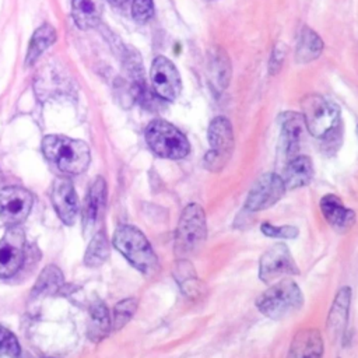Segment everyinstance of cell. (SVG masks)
Here are the masks:
<instances>
[{"label":"cell","mask_w":358,"mask_h":358,"mask_svg":"<svg viewBox=\"0 0 358 358\" xmlns=\"http://www.w3.org/2000/svg\"><path fill=\"white\" fill-rule=\"evenodd\" d=\"M302 116L306 130L326 144H334L340 140V110L329 99L317 94L306 95L302 102Z\"/></svg>","instance_id":"cell-1"},{"label":"cell","mask_w":358,"mask_h":358,"mask_svg":"<svg viewBox=\"0 0 358 358\" xmlns=\"http://www.w3.org/2000/svg\"><path fill=\"white\" fill-rule=\"evenodd\" d=\"M45 157L66 175L83 173L91 161L90 147L81 141L66 136L50 134L42 140Z\"/></svg>","instance_id":"cell-2"},{"label":"cell","mask_w":358,"mask_h":358,"mask_svg":"<svg viewBox=\"0 0 358 358\" xmlns=\"http://www.w3.org/2000/svg\"><path fill=\"white\" fill-rule=\"evenodd\" d=\"M256 306L266 317L281 320L303 306V294L294 280L281 278L257 296Z\"/></svg>","instance_id":"cell-3"},{"label":"cell","mask_w":358,"mask_h":358,"mask_svg":"<svg viewBox=\"0 0 358 358\" xmlns=\"http://www.w3.org/2000/svg\"><path fill=\"white\" fill-rule=\"evenodd\" d=\"M113 246L129 260V263L145 275L158 268V259L145 235L133 225H120L113 235Z\"/></svg>","instance_id":"cell-4"},{"label":"cell","mask_w":358,"mask_h":358,"mask_svg":"<svg viewBox=\"0 0 358 358\" xmlns=\"http://www.w3.org/2000/svg\"><path fill=\"white\" fill-rule=\"evenodd\" d=\"M207 238V218L203 207L197 203L187 204L179 217L175 232V252L186 257L197 252Z\"/></svg>","instance_id":"cell-5"},{"label":"cell","mask_w":358,"mask_h":358,"mask_svg":"<svg viewBox=\"0 0 358 358\" xmlns=\"http://www.w3.org/2000/svg\"><path fill=\"white\" fill-rule=\"evenodd\" d=\"M145 141L151 151L161 158L182 159L190 152L186 136L172 123L162 119L148 123L145 127Z\"/></svg>","instance_id":"cell-6"},{"label":"cell","mask_w":358,"mask_h":358,"mask_svg":"<svg viewBox=\"0 0 358 358\" xmlns=\"http://www.w3.org/2000/svg\"><path fill=\"white\" fill-rule=\"evenodd\" d=\"M210 151L203 158L204 168L211 172H218L227 164L234 150V131L231 122L225 116L214 117L207 130Z\"/></svg>","instance_id":"cell-7"},{"label":"cell","mask_w":358,"mask_h":358,"mask_svg":"<svg viewBox=\"0 0 358 358\" xmlns=\"http://www.w3.org/2000/svg\"><path fill=\"white\" fill-rule=\"evenodd\" d=\"M299 268L284 243H275L270 246L260 257L259 262V278L264 284H270L278 278L287 275H298Z\"/></svg>","instance_id":"cell-8"},{"label":"cell","mask_w":358,"mask_h":358,"mask_svg":"<svg viewBox=\"0 0 358 358\" xmlns=\"http://www.w3.org/2000/svg\"><path fill=\"white\" fill-rule=\"evenodd\" d=\"M285 192L287 189L280 175L273 172L263 173L252 185L245 201V210L250 213L266 210L274 206Z\"/></svg>","instance_id":"cell-9"},{"label":"cell","mask_w":358,"mask_h":358,"mask_svg":"<svg viewBox=\"0 0 358 358\" xmlns=\"http://www.w3.org/2000/svg\"><path fill=\"white\" fill-rule=\"evenodd\" d=\"M151 85L158 98L175 101L182 90V81L175 64L165 56H157L151 64Z\"/></svg>","instance_id":"cell-10"},{"label":"cell","mask_w":358,"mask_h":358,"mask_svg":"<svg viewBox=\"0 0 358 358\" xmlns=\"http://www.w3.org/2000/svg\"><path fill=\"white\" fill-rule=\"evenodd\" d=\"M32 194L20 186H8L0 190V218L13 227L21 224L32 208Z\"/></svg>","instance_id":"cell-11"},{"label":"cell","mask_w":358,"mask_h":358,"mask_svg":"<svg viewBox=\"0 0 358 358\" xmlns=\"http://www.w3.org/2000/svg\"><path fill=\"white\" fill-rule=\"evenodd\" d=\"M24 262V232L10 227L0 239V277L15 274Z\"/></svg>","instance_id":"cell-12"},{"label":"cell","mask_w":358,"mask_h":358,"mask_svg":"<svg viewBox=\"0 0 358 358\" xmlns=\"http://www.w3.org/2000/svg\"><path fill=\"white\" fill-rule=\"evenodd\" d=\"M306 126L302 113L285 112L281 115V136L280 144L284 155L291 159L299 155V150L303 141Z\"/></svg>","instance_id":"cell-13"},{"label":"cell","mask_w":358,"mask_h":358,"mask_svg":"<svg viewBox=\"0 0 358 358\" xmlns=\"http://www.w3.org/2000/svg\"><path fill=\"white\" fill-rule=\"evenodd\" d=\"M50 197L60 220L64 224L71 225L78 213V200L71 180L67 178H57L53 182Z\"/></svg>","instance_id":"cell-14"},{"label":"cell","mask_w":358,"mask_h":358,"mask_svg":"<svg viewBox=\"0 0 358 358\" xmlns=\"http://www.w3.org/2000/svg\"><path fill=\"white\" fill-rule=\"evenodd\" d=\"M324 343L317 329H301L291 340L287 358H323Z\"/></svg>","instance_id":"cell-15"},{"label":"cell","mask_w":358,"mask_h":358,"mask_svg":"<svg viewBox=\"0 0 358 358\" xmlns=\"http://www.w3.org/2000/svg\"><path fill=\"white\" fill-rule=\"evenodd\" d=\"M320 211L324 220L338 232L350 229L355 222V213L347 208L336 194H324L320 199Z\"/></svg>","instance_id":"cell-16"},{"label":"cell","mask_w":358,"mask_h":358,"mask_svg":"<svg viewBox=\"0 0 358 358\" xmlns=\"http://www.w3.org/2000/svg\"><path fill=\"white\" fill-rule=\"evenodd\" d=\"M350 303H351V288L343 287L337 291L333 305L327 315V331L331 333L334 338L343 336L345 331V326L348 322V312H350Z\"/></svg>","instance_id":"cell-17"},{"label":"cell","mask_w":358,"mask_h":358,"mask_svg":"<svg viewBox=\"0 0 358 358\" xmlns=\"http://www.w3.org/2000/svg\"><path fill=\"white\" fill-rule=\"evenodd\" d=\"M281 178L287 190H294L309 185L313 178L312 159L308 155L301 154L288 159Z\"/></svg>","instance_id":"cell-18"},{"label":"cell","mask_w":358,"mask_h":358,"mask_svg":"<svg viewBox=\"0 0 358 358\" xmlns=\"http://www.w3.org/2000/svg\"><path fill=\"white\" fill-rule=\"evenodd\" d=\"M106 201V183L102 178H96L92 183L83 210V221L84 228L90 229L96 222L99 213L103 210Z\"/></svg>","instance_id":"cell-19"},{"label":"cell","mask_w":358,"mask_h":358,"mask_svg":"<svg viewBox=\"0 0 358 358\" xmlns=\"http://www.w3.org/2000/svg\"><path fill=\"white\" fill-rule=\"evenodd\" d=\"M71 14L78 28H94L101 20L102 0H73Z\"/></svg>","instance_id":"cell-20"},{"label":"cell","mask_w":358,"mask_h":358,"mask_svg":"<svg viewBox=\"0 0 358 358\" xmlns=\"http://www.w3.org/2000/svg\"><path fill=\"white\" fill-rule=\"evenodd\" d=\"M322 50L323 41L320 39V36L309 27H303L296 43L295 60L298 63H309L317 59L322 55Z\"/></svg>","instance_id":"cell-21"},{"label":"cell","mask_w":358,"mask_h":358,"mask_svg":"<svg viewBox=\"0 0 358 358\" xmlns=\"http://www.w3.org/2000/svg\"><path fill=\"white\" fill-rule=\"evenodd\" d=\"M112 329V320L109 317L108 308L102 301H95L90 309V326H88V337L98 343L108 336Z\"/></svg>","instance_id":"cell-22"},{"label":"cell","mask_w":358,"mask_h":358,"mask_svg":"<svg viewBox=\"0 0 358 358\" xmlns=\"http://www.w3.org/2000/svg\"><path fill=\"white\" fill-rule=\"evenodd\" d=\"M55 39H56L55 28L49 24L41 25L31 38L28 53H27V66L32 64L41 56V53L55 42Z\"/></svg>","instance_id":"cell-23"},{"label":"cell","mask_w":358,"mask_h":358,"mask_svg":"<svg viewBox=\"0 0 358 358\" xmlns=\"http://www.w3.org/2000/svg\"><path fill=\"white\" fill-rule=\"evenodd\" d=\"M62 285H63L62 271L56 266H48L41 271L39 278L36 280V284L32 289V294L36 296L53 295L55 292H57V289Z\"/></svg>","instance_id":"cell-24"},{"label":"cell","mask_w":358,"mask_h":358,"mask_svg":"<svg viewBox=\"0 0 358 358\" xmlns=\"http://www.w3.org/2000/svg\"><path fill=\"white\" fill-rule=\"evenodd\" d=\"M108 255H109L108 238L103 231H99L92 236V239L87 248L84 262L87 266L96 267V266H101L106 260Z\"/></svg>","instance_id":"cell-25"},{"label":"cell","mask_w":358,"mask_h":358,"mask_svg":"<svg viewBox=\"0 0 358 358\" xmlns=\"http://www.w3.org/2000/svg\"><path fill=\"white\" fill-rule=\"evenodd\" d=\"M211 76H213V81L215 83V87L220 88V91H224L229 83L231 63L227 55L220 49L215 52V55H213Z\"/></svg>","instance_id":"cell-26"},{"label":"cell","mask_w":358,"mask_h":358,"mask_svg":"<svg viewBox=\"0 0 358 358\" xmlns=\"http://www.w3.org/2000/svg\"><path fill=\"white\" fill-rule=\"evenodd\" d=\"M137 309V299L136 298H126L115 305L113 309V319H112V329L120 330L134 315Z\"/></svg>","instance_id":"cell-27"},{"label":"cell","mask_w":358,"mask_h":358,"mask_svg":"<svg viewBox=\"0 0 358 358\" xmlns=\"http://www.w3.org/2000/svg\"><path fill=\"white\" fill-rule=\"evenodd\" d=\"M260 231L268 238L277 239H295L299 235L296 227L292 225H273L270 222H263L260 225Z\"/></svg>","instance_id":"cell-28"},{"label":"cell","mask_w":358,"mask_h":358,"mask_svg":"<svg viewBox=\"0 0 358 358\" xmlns=\"http://www.w3.org/2000/svg\"><path fill=\"white\" fill-rule=\"evenodd\" d=\"M0 351L11 358L20 355V344L15 336L4 327H0Z\"/></svg>","instance_id":"cell-29"},{"label":"cell","mask_w":358,"mask_h":358,"mask_svg":"<svg viewBox=\"0 0 358 358\" xmlns=\"http://www.w3.org/2000/svg\"><path fill=\"white\" fill-rule=\"evenodd\" d=\"M152 14H154L152 0H133L131 15L137 22L140 24L147 22L152 17Z\"/></svg>","instance_id":"cell-30"},{"label":"cell","mask_w":358,"mask_h":358,"mask_svg":"<svg viewBox=\"0 0 358 358\" xmlns=\"http://www.w3.org/2000/svg\"><path fill=\"white\" fill-rule=\"evenodd\" d=\"M113 4H123L126 0H110Z\"/></svg>","instance_id":"cell-31"},{"label":"cell","mask_w":358,"mask_h":358,"mask_svg":"<svg viewBox=\"0 0 358 358\" xmlns=\"http://www.w3.org/2000/svg\"><path fill=\"white\" fill-rule=\"evenodd\" d=\"M357 133H358V127H357Z\"/></svg>","instance_id":"cell-32"}]
</instances>
